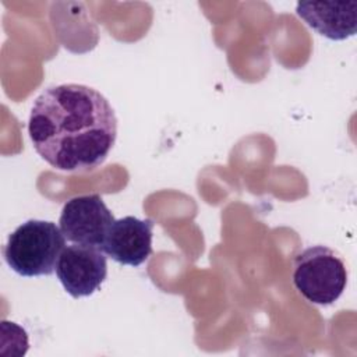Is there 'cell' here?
<instances>
[{
  "label": "cell",
  "mask_w": 357,
  "mask_h": 357,
  "mask_svg": "<svg viewBox=\"0 0 357 357\" xmlns=\"http://www.w3.org/2000/svg\"><path fill=\"white\" fill-rule=\"evenodd\" d=\"M28 134L36 153L63 172H89L109 156L117 119L109 100L81 84L46 88L33 102Z\"/></svg>",
  "instance_id": "6da1fadb"
},
{
  "label": "cell",
  "mask_w": 357,
  "mask_h": 357,
  "mask_svg": "<svg viewBox=\"0 0 357 357\" xmlns=\"http://www.w3.org/2000/svg\"><path fill=\"white\" fill-rule=\"evenodd\" d=\"M64 245L66 237L56 223L29 219L8 236L3 252L8 266L18 275L47 276L54 272Z\"/></svg>",
  "instance_id": "7a4b0ae2"
},
{
  "label": "cell",
  "mask_w": 357,
  "mask_h": 357,
  "mask_svg": "<svg viewBox=\"0 0 357 357\" xmlns=\"http://www.w3.org/2000/svg\"><path fill=\"white\" fill-rule=\"evenodd\" d=\"M293 283L301 296L318 305L335 303L347 283V271L337 252L325 245H312L296 255Z\"/></svg>",
  "instance_id": "3957f363"
},
{
  "label": "cell",
  "mask_w": 357,
  "mask_h": 357,
  "mask_svg": "<svg viewBox=\"0 0 357 357\" xmlns=\"http://www.w3.org/2000/svg\"><path fill=\"white\" fill-rule=\"evenodd\" d=\"M114 216L100 195H79L67 201L59 219L66 240L102 248Z\"/></svg>",
  "instance_id": "277c9868"
},
{
  "label": "cell",
  "mask_w": 357,
  "mask_h": 357,
  "mask_svg": "<svg viewBox=\"0 0 357 357\" xmlns=\"http://www.w3.org/2000/svg\"><path fill=\"white\" fill-rule=\"evenodd\" d=\"M56 275L71 297L91 296L107 276L106 254L95 245H68L60 254Z\"/></svg>",
  "instance_id": "5b68a950"
},
{
  "label": "cell",
  "mask_w": 357,
  "mask_h": 357,
  "mask_svg": "<svg viewBox=\"0 0 357 357\" xmlns=\"http://www.w3.org/2000/svg\"><path fill=\"white\" fill-rule=\"evenodd\" d=\"M152 231L151 219L124 216L113 222L102 250L121 265L139 266L152 254Z\"/></svg>",
  "instance_id": "8992f818"
},
{
  "label": "cell",
  "mask_w": 357,
  "mask_h": 357,
  "mask_svg": "<svg viewBox=\"0 0 357 357\" xmlns=\"http://www.w3.org/2000/svg\"><path fill=\"white\" fill-rule=\"evenodd\" d=\"M296 13L318 33L343 40L357 31V1H300Z\"/></svg>",
  "instance_id": "52a82bcc"
}]
</instances>
